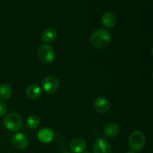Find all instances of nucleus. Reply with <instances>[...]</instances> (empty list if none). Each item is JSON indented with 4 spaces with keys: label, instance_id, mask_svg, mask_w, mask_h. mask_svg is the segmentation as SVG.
I'll list each match as a JSON object with an SVG mask.
<instances>
[{
    "label": "nucleus",
    "instance_id": "nucleus-12",
    "mask_svg": "<svg viewBox=\"0 0 153 153\" xmlns=\"http://www.w3.org/2000/svg\"><path fill=\"white\" fill-rule=\"evenodd\" d=\"M102 23L108 28H113L116 24V17L111 12L105 13L102 17Z\"/></svg>",
    "mask_w": 153,
    "mask_h": 153
},
{
    "label": "nucleus",
    "instance_id": "nucleus-16",
    "mask_svg": "<svg viewBox=\"0 0 153 153\" xmlns=\"http://www.w3.org/2000/svg\"><path fill=\"white\" fill-rule=\"evenodd\" d=\"M27 126L30 128H36L40 123V117L35 114H31L27 118Z\"/></svg>",
    "mask_w": 153,
    "mask_h": 153
},
{
    "label": "nucleus",
    "instance_id": "nucleus-10",
    "mask_svg": "<svg viewBox=\"0 0 153 153\" xmlns=\"http://www.w3.org/2000/svg\"><path fill=\"white\" fill-rule=\"evenodd\" d=\"M70 149L74 153H81L86 149V143L82 138L73 139L70 143Z\"/></svg>",
    "mask_w": 153,
    "mask_h": 153
},
{
    "label": "nucleus",
    "instance_id": "nucleus-14",
    "mask_svg": "<svg viewBox=\"0 0 153 153\" xmlns=\"http://www.w3.org/2000/svg\"><path fill=\"white\" fill-rule=\"evenodd\" d=\"M42 40L45 43H51L54 41L57 37V32L54 28H49L44 30L42 34Z\"/></svg>",
    "mask_w": 153,
    "mask_h": 153
},
{
    "label": "nucleus",
    "instance_id": "nucleus-19",
    "mask_svg": "<svg viewBox=\"0 0 153 153\" xmlns=\"http://www.w3.org/2000/svg\"><path fill=\"white\" fill-rule=\"evenodd\" d=\"M83 153H91V152H83Z\"/></svg>",
    "mask_w": 153,
    "mask_h": 153
},
{
    "label": "nucleus",
    "instance_id": "nucleus-5",
    "mask_svg": "<svg viewBox=\"0 0 153 153\" xmlns=\"http://www.w3.org/2000/svg\"><path fill=\"white\" fill-rule=\"evenodd\" d=\"M59 87V80L55 76H46L42 82V88L45 93L52 94L56 92Z\"/></svg>",
    "mask_w": 153,
    "mask_h": 153
},
{
    "label": "nucleus",
    "instance_id": "nucleus-13",
    "mask_svg": "<svg viewBox=\"0 0 153 153\" xmlns=\"http://www.w3.org/2000/svg\"><path fill=\"white\" fill-rule=\"evenodd\" d=\"M26 95L31 100H36L41 95V89L37 85H31L27 88Z\"/></svg>",
    "mask_w": 153,
    "mask_h": 153
},
{
    "label": "nucleus",
    "instance_id": "nucleus-18",
    "mask_svg": "<svg viewBox=\"0 0 153 153\" xmlns=\"http://www.w3.org/2000/svg\"><path fill=\"white\" fill-rule=\"evenodd\" d=\"M126 153H135V152H134V151H128Z\"/></svg>",
    "mask_w": 153,
    "mask_h": 153
},
{
    "label": "nucleus",
    "instance_id": "nucleus-9",
    "mask_svg": "<svg viewBox=\"0 0 153 153\" xmlns=\"http://www.w3.org/2000/svg\"><path fill=\"white\" fill-rule=\"evenodd\" d=\"M39 140L43 143H49L53 140L54 132L50 128H42L37 133Z\"/></svg>",
    "mask_w": 153,
    "mask_h": 153
},
{
    "label": "nucleus",
    "instance_id": "nucleus-4",
    "mask_svg": "<svg viewBox=\"0 0 153 153\" xmlns=\"http://www.w3.org/2000/svg\"><path fill=\"white\" fill-rule=\"evenodd\" d=\"M37 56L40 61L50 64L55 58V52L53 48L47 44H43L37 49Z\"/></svg>",
    "mask_w": 153,
    "mask_h": 153
},
{
    "label": "nucleus",
    "instance_id": "nucleus-6",
    "mask_svg": "<svg viewBox=\"0 0 153 153\" xmlns=\"http://www.w3.org/2000/svg\"><path fill=\"white\" fill-rule=\"evenodd\" d=\"M11 143L17 150H23L28 146V139L23 133H16L12 137Z\"/></svg>",
    "mask_w": 153,
    "mask_h": 153
},
{
    "label": "nucleus",
    "instance_id": "nucleus-11",
    "mask_svg": "<svg viewBox=\"0 0 153 153\" xmlns=\"http://www.w3.org/2000/svg\"><path fill=\"white\" fill-rule=\"evenodd\" d=\"M120 126L117 123L111 122L108 123L104 127V134H105V136H107L108 137H111V138H113V137H116L118 133L120 132Z\"/></svg>",
    "mask_w": 153,
    "mask_h": 153
},
{
    "label": "nucleus",
    "instance_id": "nucleus-17",
    "mask_svg": "<svg viewBox=\"0 0 153 153\" xmlns=\"http://www.w3.org/2000/svg\"><path fill=\"white\" fill-rule=\"evenodd\" d=\"M7 105L4 102L0 101V117L4 116L7 112Z\"/></svg>",
    "mask_w": 153,
    "mask_h": 153
},
{
    "label": "nucleus",
    "instance_id": "nucleus-8",
    "mask_svg": "<svg viewBox=\"0 0 153 153\" xmlns=\"http://www.w3.org/2000/svg\"><path fill=\"white\" fill-rule=\"evenodd\" d=\"M94 108L96 111L100 114H106L109 111L111 103L105 97H100L94 102Z\"/></svg>",
    "mask_w": 153,
    "mask_h": 153
},
{
    "label": "nucleus",
    "instance_id": "nucleus-3",
    "mask_svg": "<svg viewBox=\"0 0 153 153\" xmlns=\"http://www.w3.org/2000/svg\"><path fill=\"white\" fill-rule=\"evenodd\" d=\"M146 137L144 134L140 131H134L129 137V146L134 152H139L144 148Z\"/></svg>",
    "mask_w": 153,
    "mask_h": 153
},
{
    "label": "nucleus",
    "instance_id": "nucleus-2",
    "mask_svg": "<svg viewBox=\"0 0 153 153\" xmlns=\"http://www.w3.org/2000/svg\"><path fill=\"white\" fill-rule=\"evenodd\" d=\"M3 124L7 130L10 131H17L22 126L21 117L16 113H10L4 117Z\"/></svg>",
    "mask_w": 153,
    "mask_h": 153
},
{
    "label": "nucleus",
    "instance_id": "nucleus-7",
    "mask_svg": "<svg viewBox=\"0 0 153 153\" xmlns=\"http://www.w3.org/2000/svg\"><path fill=\"white\" fill-rule=\"evenodd\" d=\"M94 153H111L112 146L108 140L105 138H99L94 144Z\"/></svg>",
    "mask_w": 153,
    "mask_h": 153
},
{
    "label": "nucleus",
    "instance_id": "nucleus-20",
    "mask_svg": "<svg viewBox=\"0 0 153 153\" xmlns=\"http://www.w3.org/2000/svg\"><path fill=\"white\" fill-rule=\"evenodd\" d=\"M64 153H70V152H64Z\"/></svg>",
    "mask_w": 153,
    "mask_h": 153
},
{
    "label": "nucleus",
    "instance_id": "nucleus-1",
    "mask_svg": "<svg viewBox=\"0 0 153 153\" xmlns=\"http://www.w3.org/2000/svg\"><path fill=\"white\" fill-rule=\"evenodd\" d=\"M111 40V34L105 28L97 29L91 34V42L93 46L98 49H104L107 47Z\"/></svg>",
    "mask_w": 153,
    "mask_h": 153
},
{
    "label": "nucleus",
    "instance_id": "nucleus-15",
    "mask_svg": "<svg viewBox=\"0 0 153 153\" xmlns=\"http://www.w3.org/2000/svg\"><path fill=\"white\" fill-rule=\"evenodd\" d=\"M12 94V89L8 85H0V100H7L10 97Z\"/></svg>",
    "mask_w": 153,
    "mask_h": 153
}]
</instances>
